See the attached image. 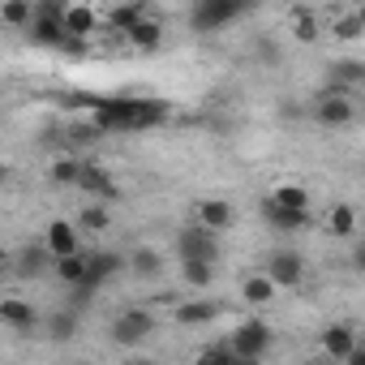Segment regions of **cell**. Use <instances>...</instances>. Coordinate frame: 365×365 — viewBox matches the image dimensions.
Segmentation results:
<instances>
[{
	"mask_svg": "<svg viewBox=\"0 0 365 365\" xmlns=\"http://www.w3.org/2000/svg\"><path fill=\"white\" fill-rule=\"evenodd\" d=\"M361 31H365V14H344V18L331 22V35L335 39H356Z\"/></svg>",
	"mask_w": 365,
	"mask_h": 365,
	"instance_id": "obj_31",
	"label": "cell"
},
{
	"mask_svg": "<svg viewBox=\"0 0 365 365\" xmlns=\"http://www.w3.org/2000/svg\"><path fill=\"white\" fill-rule=\"evenodd\" d=\"M155 331V314L150 309H120L116 318H112V327H108V335H112V344H142L146 335Z\"/></svg>",
	"mask_w": 365,
	"mask_h": 365,
	"instance_id": "obj_5",
	"label": "cell"
},
{
	"mask_svg": "<svg viewBox=\"0 0 365 365\" xmlns=\"http://www.w3.org/2000/svg\"><path fill=\"white\" fill-rule=\"evenodd\" d=\"M78 172H82V159H56L52 163V172H48V180H52V185H78Z\"/></svg>",
	"mask_w": 365,
	"mask_h": 365,
	"instance_id": "obj_29",
	"label": "cell"
},
{
	"mask_svg": "<svg viewBox=\"0 0 365 365\" xmlns=\"http://www.w3.org/2000/svg\"><path fill=\"white\" fill-rule=\"evenodd\" d=\"M241 297H245V305L262 309V305H271V297H275V284H271L267 275H245V284H241Z\"/></svg>",
	"mask_w": 365,
	"mask_h": 365,
	"instance_id": "obj_21",
	"label": "cell"
},
{
	"mask_svg": "<svg viewBox=\"0 0 365 365\" xmlns=\"http://www.w3.org/2000/svg\"><path fill=\"white\" fill-rule=\"evenodd\" d=\"M262 220H267L275 232H301V228H305V220H309V211H288V207H279V202L262 198Z\"/></svg>",
	"mask_w": 365,
	"mask_h": 365,
	"instance_id": "obj_15",
	"label": "cell"
},
{
	"mask_svg": "<svg viewBox=\"0 0 365 365\" xmlns=\"http://www.w3.org/2000/svg\"><path fill=\"white\" fill-rule=\"evenodd\" d=\"M352 232H356V207H348V202L331 207V237L352 241Z\"/></svg>",
	"mask_w": 365,
	"mask_h": 365,
	"instance_id": "obj_24",
	"label": "cell"
},
{
	"mask_svg": "<svg viewBox=\"0 0 365 365\" xmlns=\"http://www.w3.org/2000/svg\"><path fill=\"white\" fill-rule=\"evenodd\" d=\"M125 39H129L133 48L150 52V48H159V43H163V22H159V18H142V22H138V26H133Z\"/></svg>",
	"mask_w": 365,
	"mask_h": 365,
	"instance_id": "obj_20",
	"label": "cell"
},
{
	"mask_svg": "<svg viewBox=\"0 0 365 365\" xmlns=\"http://www.w3.org/2000/svg\"><path fill=\"white\" fill-rule=\"evenodd\" d=\"M61 14H65L61 0H39V5H35V18H61Z\"/></svg>",
	"mask_w": 365,
	"mask_h": 365,
	"instance_id": "obj_36",
	"label": "cell"
},
{
	"mask_svg": "<svg viewBox=\"0 0 365 365\" xmlns=\"http://www.w3.org/2000/svg\"><path fill=\"white\" fill-rule=\"evenodd\" d=\"M125 365H155V361H146V356H138V361H125Z\"/></svg>",
	"mask_w": 365,
	"mask_h": 365,
	"instance_id": "obj_42",
	"label": "cell"
},
{
	"mask_svg": "<svg viewBox=\"0 0 365 365\" xmlns=\"http://www.w3.org/2000/svg\"><path fill=\"white\" fill-rule=\"evenodd\" d=\"M0 176H5V168H0Z\"/></svg>",
	"mask_w": 365,
	"mask_h": 365,
	"instance_id": "obj_45",
	"label": "cell"
},
{
	"mask_svg": "<svg viewBox=\"0 0 365 365\" xmlns=\"http://www.w3.org/2000/svg\"><path fill=\"white\" fill-rule=\"evenodd\" d=\"M254 52H258V56H267V61H279V48H275L271 39H258V43H254Z\"/></svg>",
	"mask_w": 365,
	"mask_h": 365,
	"instance_id": "obj_38",
	"label": "cell"
},
{
	"mask_svg": "<svg viewBox=\"0 0 365 365\" xmlns=\"http://www.w3.org/2000/svg\"><path fill=\"white\" fill-rule=\"evenodd\" d=\"M0 322H5L9 331L31 335V331L39 327V309H35L31 301H22V297H5V301H0Z\"/></svg>",
	"mask_w": 365,
	"mask_h": 365,
	"instance_id": "obj_13",
	"label": "cell"
},
{
	"mask_svg": "<svg viewBox=\"0 0 365 365\" xmlns=\"http://www.w3.org/2000/svg\"><path fill=\"white\" fill-rule=\"evenodd\" d=\"M215 314H220L215 301H185V305L176 309V322H185V327H190V322H211Z\"/></svg>",
	"mask_w": 365,
	"mask_h": 365,
	"instance_id": "obj_26",
	"label": "cell"
},
{
	"mask_svg": "<svg viewBox=\"0 0 365 365\" xmlns=\"http://www.w3.org/2000/svg\"><path fill=\"white\" fill-rule=\"evenodd\" d=\"M344 365H365V344H356V348L344 356Z\"/></svg>",
	"mask_w": 365,
	"mask_h": 365,
	"instance_id": "obj_39",
	"label": "cell"
},
{
	"mask_svg": "<svg viewBox=\"0 0 365 365\" xmlns=\"http://www.w3.org/2000/svg\"><path fill=\"white\" fill-rule=\"evenodd\" d=\"M61 52H65V56H82V52H86V39H73V35H69V39L61 43Z\"/></svg>",
	"mask_w": 365,
	"mask_h": 365,
	"instance_id": "obj_37",
	"label": "cell"
},
{
	"mask_svg": "<svg viewBox=\"0 0 365 365\" xmlns=\"http://www.w3.org/2000/svg\"><path fill=\"white\" fill-rule=\"evenodd\" d=\"M309 365H322V361H309Z\"/></svg>",
	"mask_w": 365,
	"mask_h": 365,
	"instance_id": "obj_44",
	"label": "cell"
},
{
	"mask_svg": "<svg viewBox=\"0 0 365 365\" xmlns=\"http://www.w3.org/2000/svg\"><path fill=\"white\" fill-rule=\"evenodd\" d=\"M61 18H65V14H61ZM61 18H35V22H31V39H35L39 48H61V43L69 39Z\"/></svg>",
	"mask_w": 365,
	"mask_h": 365,
	"instance_id": "obj_19",
	"label": "cell"
},
{
	"mask_svg": "<svg viewBox=\"0 0 365 365\" xmlns=\"http://www.w3.org/2000/svg\"><path fill=\"white\" fill-rule=\"evenodd\" d=\"M314 120L327 125V129L352 125V120H356V103H352V95H335V91L318 95V99H314Z\"/></svg>",
	"mask_w": 365,
	"mask_h": 365,
	"instance_id": "obj_8",
	"label": "cell"
},
{
	"mask_svg": "<svg viewBox=\"0 0 365 365\" xmlns=\"http://www.w3.org/2000/svg\"><path fill=\"white\" fill-rule=\"evenodd\" d=\"M176 254H180V262H211L215 267L220 241H215V232L190 224V228H180V237H176Z\"/></svg>",
	"mask_w": 365,
	"mask_h": 365,
	"instance_id": "obj_4",
	"label": "cell"
},
{
	"mask_svg": "<svg viewBox=\"0 0 365 365\" xmlns=\"http://www.w3.org/2000/svg\"><path fill=\"white\" fill-rule=\"evenodd\" d=\"M241 14H245L241 0H202V5H194V14H190V26L202 31V35H211V31L237 22Z\"/></svg>",
	"mask_w": 365,
	"mask_h": 365,
	"instance_id": "obj_3",
	"label": "cell"
},
{
	"mask_svg": "<svg viewBox=\"0 0 365 365\" xmlns=\"http://www.w3.org/2000/svg\"><path fill=\"white\" fill-rule=\"evenodd\" d=\"M327 78H331V91H335V95H352V91L365 82V61L339 56V61L327 65Z\"/></svg>",
	"mask_w": 365,
	"mask_h": 365,
	"instance_id": "obj_12",
	"label": "cell"
},
{
	"mask_svg": "<svg viewBox=\"0 0 365 365\" xmlns=\"http://www.w3.org/2000/svg\"><path fill=\"white\" fill-rule=\"evenodd\" d=\"M194 365H237V356L228 352V344H211V348H202L198 352V361Z\"/></svg>",
	"mask_w": 365,
	"mask_h": 365,
	"instance_id": "obj_34",
	"label": "cell"
},
{
	"mask_svg": "<svg viewBox=\"0 0 365 365\" xmlns=\"http://www.w3.org/2000/svg\"><path fill=\"white\" fill-rule=\"evenodd\" d=\"M5 279H9V262H5V258H0V284H5Z\"/></svg>",
	"mask_w": 365,
	"mask_h": 365,
	"instance_id": "obj_41",
	"label": "cell"
},
{
	"mask_svg": "<svg viewBox=\"0 0 365 365\" xmlns=\"http://www.w3.org/2000/svg\"><path fill=\"white\" fill-rule=\"evenodd\" d=\"M159 120H168V103L159 99H99L91 125L99 133H138Z\"/></svg>",
	"mask_w": 365,
	"mask_h": 365,
	"instance_id": "obj_1",
	"label": "cell"
},
{
	"mask_svg": "<svg viewBox=\"0 0 365 365\" xmlns=\"http://www.w3.org/2000/svg\"><path fill=\"white\" fill-rule=\"evenodd\" d=\"M237 224V211L224 202V198H202L198 202V228H207V232H224V228H232Z\"/></svg>",
	"mask_w": 365,
	"mask_h": 365,
	"instance_id": "obj_14",
	"label": "cell"
},
{
	"mask_svg": "<svg viewBox=\"0 0 365 365\" xmlns=\"http://www.w3.org/2000/svg\"><path fill=\"white\" fill-rule=\"evenodd\" d=\"M48 271H52V254L43 250V241H31V245L18 250V258H14V275L18 279H43Z\"/></svg>",
	"mask_w": 365,
	"mask_h": 365,
	"instance_id": "obj_11",
	"label": "cell"
},
{
	"mask_svg": "<svg viewBox=\"0 0 365 365\" xmlns=\"http://www.w3.org/2000/svg\"><path fill=\"white\" fill-rule=\"evenodd\" d=\"M78 224H82L86 232H108V228H112V211H108L103 202H91V207H82Z\"/></svg>",
	"mask_w": 365,
	"mask_h": 365,
	"instance_id": "obj_28",
	"label": "cell"
},
{
	"mask_svg": "<svg viewBox=\"0 0 365 365\" xmlns=\"http://www.w3.org/2000/svg\"><path fill=\"white\" fill-rule=\"evenodd\" d=\"M48 335H52V344H69L78 335V314L73 309H56L48 318Z\"/></svg>",
	"mask_w": 365,
	"mask_h": 365,
	"instance_id": "obj_22",
	"label": "cell"
},
{
	"mask_svg": "<svg viewBox=\"0 0 365 365\" xmlns=\"http://www.w3.org/2000/svg\"><path fill=\"white\" fill-rule=\"evenodd\" d=\"M125 271H133L138 279H155V275L163 271V258H159V250H150V245H138V250L125 258Z\"/></svg>",
	"mask_w": 365,
	"mask_h": 365,
	"instance_id": "obj_18",
	"label": "cell"
},
{
	"mask_svg": "<svg viewBox=\"0 0 365 365\" xmlns=\"http://www.w3.org/2000/svg\"><path fill=\"white\" fill-rule=\"evenodd\" d=\"M65 35H73V39H91L95 35V26H99V18H95V9L91 5H65Z\"/></svg>",
	"mask_w": 365,
	"mask_h": 365,
	"instance_id": "obj_16",
	"label": "cell"
},
{
	"mask_svg": "<svg viewBox=\"0 0 365 365\" xmlns=\"http://www.w3.org/2000/svg\"><path fill=\"white\" fill-rule=\"evenodd\" d=\"M352 267H365V245H352Z\"/></svg>",
	"mask_w": 365,
	"mask_h": 365,
	"instance_id": "obj_40",
	"label": "cell"
},
{
	"mask_svg": "<svg viewBox=\"0 0 365 365\" xmlns=\"http://www.w3.org/2000/svg\"><path fill=\"white\" fill-rule=\"evenodd\" d=\"M125 271V254H116V250H91L86 254V275H82V288H91V292H99L108 279H116ZM78 288V284H73Z\"/></svg>",
	"mask_w": 365,
	"mask_h": 365,
	"instance_id": "obj_6",
	"label": "cell"
},
{
	"mask_svg": "<svg viewBox=\"0 0 365 365\" xmlns=\"http://www.w3.org/2000/svg\"><path fill=\"white\" fill-rule=\"evenodd\" d=\"M356 344H361V339H356V331H352L348 322H331V327L322 331V348H327V356H339V361H344Z\"/></svg>",
	"mask_w": 365,
	"mask_h": 365,
	"instance_id": "obj_17",
	"label": "cell"
},
{
	"mask_svg": "<svg viewBox=\"0 0 365 365\" xmlns=\"http://www.w3.org/2000/svg\"><path fill=\"white\" fill-rule=\"evenodd\" d=\"M262 275H267L275 288H297V284L305 279V258H301L297 250H271Z\"/></svg>",
	"mask_w": 365,
	"mask_h": 365,
	"instance_id": "obj_7",
	"label": "cell"
},
{
	"mask_svg": "<svg viewBox=\"0 0 365 365\" xmlns=\"http://www.w3.org/2000/svg\"><path fill=\"white\" fill-rule=\"evenodd\" d=\"M180 275H185V284H194V288H207L215 279V267L211 262H180Z\"/></svg>",
	"mask_w": 365,
	"mask_h": 365,
	"instance_id": "obj_32",
	"label": "cell"
},
{
	"mask_svg": "<svg viewBox=\"0 0 365 365\" xmlns=\"http://www.w3.org/2000/svg\"><path fill=\"white\" fill-rule=\"evenodd\" d=\"M271 339H275V331L262 322V318H245L224 344H228V352L232 356H241V361H262L267 356V348H271Z\"/></svg>",
	"mask_w": 365,
	"mask_h": 365,
	"instance_id": "obj_2",
	"label": "cell"
},
{
	"mask_svg": "<svg viewBox=\"0 0 365 365\" xmlns=\"http://www.w3.org/2000/svg\"><path fill=\"white\" fill-rule=\"evenodd\" d=\"M0 22H5V26H18V31H31L35 5H26V0H9V5H0Z\"/></svg>",
	"mask_w": 365,
	"mask_h": 365,
	"instance_id": "obj_23",
	"label": "cell"
},
{
	"mask_svg": "<svg viewBox=\"0 0 365 365\" xmlns=\"http://www.w3.org/2000/svg\"><path fill=\"white\" fill-rule=\"evenodd\" d=\"M142 18H146V5H116L112 9V31L116 35H129Z\"/></svg>",
	"mask_w": 365,
	"mask_h": 365,
	"instance_id": "obj_27",
	"label": "cell"
},
{
	"mask_svg": "<svg viewBox=\"0 0 365 365\" xmlns=\"http://www.w3.org/2000/svg\"><path fill=\"white\" fill-rule=\"evenodd\" d=\"M271 202H279V207H288V211H309V194H305L301 185H279V190L271 194Z\"/></svg>",
	"mask_w": 365,
	"mask_h": 365,
	"instance_id": "obj_30",
	"label": "cell"
},
{
	"mask_svg": "<svg viewBox=\"0 0 365 365\" xmlns=\"http://www.w3.org/2000/svg\"><path fill=\"white\" fill-rule=\"evenodd\" d=\"M61 142H69V146H95L99 142V129L95 125H69Z\"/></svg>",
	"mask_w": 365,
	"mask_h": 365,
	"instance_id": "obj_33",
	"label": "cell"
},
{
	"mask_svg": "<svg viewBox=\"0 0 365 365\" xmlns=\"http://www.w3.org/2000/svg\"><path fill=\"white\" fill-rule=\"evenodd\" d=\"M43 250L52 254V262H56V258H73V254H82L78 228H73V224H65V220H52V224H48V232H43Z\"/></svg>",
	"mask_w": 365,
	"mask_h": 365,
	"instance_id": "obj_10",
	"label": "cell"
},
{
	"mask_svg": "<svg viewBox=\"0 0 365 365\" xmlns=\"http://www.w3.org/2000/svg\"><path fill=\"white\" fill-rule=\"evenodd\" d=\"M237 365H262V361H241V356H237Z\"/></svg>",
	"mask_w": 365,
	"mask_h": 365,
	"instance_id": "obj_43",
	"label": "cell"
},
{
	"mask_svg": "<svg viewBox=\"0 0 365 365\" xmlns=\"http://www.w3.org/2000/svg\"><path fill=\"white\" fill-rule=\"evenodd\" d=\"M52 271H56V279L61 284H82V275H86V254H73V258H56L52 262Z\"/></svg>",
	"mask_w": 365,
	"mask_h": 365,
	"instance_id": "obj_25",
	"label": "cell"
},
{
	"mask_svg": "<svg viewBox=\"0 0 365 365\" xmlns=\"http://www.w3.org/2000/svg\"><path fill=\"white\" fill-rule=\"evenodd\" d=\"M78 190H86L91 202H116V198H120L112 172L99 168V163H82V172H78Z\"/></svg>",
	"mask_w": 365,
	"mask_h": 365,
	"instance_id": "obj_9",
	"label": "cell"
},
{
	"mask_svg": "<svg viewBox=\"0 0 365 365\" xmlns=\"http://www.w3.org/2000/svg\"><path fill=\"white\" fill-rule=\"evenodd\" d=\"M292 26H297V39H301V43H314V39H318V26H314V18H309L305 9L292 14Z\"/></svg>",
	"mask_w": 365,
	"mask_h": 365,
	"instance_id": "obj_35",
	"label": "cell"
}]
</instances>
